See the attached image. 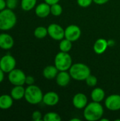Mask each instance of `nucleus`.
<instances>
[{
  "label": "nucleus",
  "instance_id": "obj_1",
  "mask_svg": "<svg viewBox=\"0 0 120 121\" xmlns=\"http://www.w3.org/2000/svg\"><path fill=\"white\" fill-rule=\"evenodd\" d=\"M104 113V108L99 102L93 101L87 104L83 110L84 118L88 121H100Z\"/></svg>",
  "mask_w": 120,
  "mask_h": 121
},
{
  "label": "nucleus",
  "instance_id": "obj_2",
  "mask_svg": "<svg viewBox=\"0 0 120 121\" xmlns=\"http://www.w3.org/2000/svg\"><path fill=\"white\" fill-rule=\"evenodd\" d=\"M17 17L13 10L6 8L0 11V30H8L16 24Z\"/></svg>",
  "mask_w": 120,
  "mask_h": 121
},
{
  "label": "nucleus",
  "instance_id": "obj_3",
  "mask_svg": "<svg viewBox=\"0 0 120 121\" xmlns=\"http://www.w3.org/2000/svg\"><path fill=\"white\" fill-rule=\"evenodd\" d=\"M69 72L72 79L76 81H85L91 74V69L83 63H75L71 65Z\"/></svg>",
  "mask_w": 120,
  "mask_h": 121
},
{
  "label": "nucleus",
  "instance_id": "obj_4",
  "mask_svg": "<svg viewBox=\"0 0 120 121\" xmlns=\"http://www.w3.org/2000/svg\"><path fill=\"white\" fill-rule=\"evenodd\" d=\"M43 93L40 88L35 84L28 86L25 88L24 99L25 101L32 105L38 104L42 101Z\"/></svg>",
  "mask_w": 120,
  "mask_h": 121
},
{
  "label": "nucleus",
  "instance_id": "obj_5",
  "mask_svg": "<svg viewBox=\"0 0 120 121\" xmlns=\"http://www.w3.org/2000/svg\"><path fill=\"white\" fill-rule=\"evenodd\" d=\"M72 58L69 52H58L54 57V65L59 71H68L72 65Z\"/></svg>",
  "mask_w": 120,
  "mask_h": 121
},
{
  "label": "nucleus",
  "instance_id": "obj_6",
  "mask_svg": "<svg viewBox=\"0 0 120 121\" xmlns=\"http://www.w3.org/2000/svg\"><path fill=\"white\" fill-rule=\"evenodd\" d=\"M8 79L11 84L13 86L22 85L23 86L25 84L26 75L24 72L20 69H14L8 73Z\"/></svg>",
  "mask_w": 120,
  "mask_h": 121
},
{
  "label": "nucleus",
  "instance_id": "obj_7",
  "mask_svg": "<svg viewBox=\"0 0 120 121\" xmlns=\"http://www.w3.org/2000/svg\"><path fill=\"white\" fill-rule=\"evenodd\" d=\"M16 60L13 56L7 54L0 58V68L4 73H9L16 68Z\"/></svg>",
  "mask_w": 120,
  "mask_h": 121
},
{
  "label": "nucleus",
  "instance_id": "obj_8",
  "mask_svg": "<svg viewBox=\"0 0 120 121\" xmlns=\"http://www.w3.org/2000/svg\"><path fill=\"white\" fill-rule=\"evenodd\" d=\"M48 35L55 40H61L64 38V29L57 23H51L47 27Z\"/></svg>",
  "mask_w": 120,
  "mask_h": 121
},
{
  "label": "nucleus",
  "instance_id": "obj_9",
  "mask_svg": "<svg viewBox=\"0 0 120 121\" xmlns=\"http://www.w3.org/2000/svg\"><path fill=\"white\" fill-rule=\"evenodd\" d=\"M81 35V28L76 25H69L64 29V38L70 41L75 42L78 40Z\"/></svg>",
  "mask_w": 120,
  "mask_h": 121
},
{
  "label": "nucleus",
  "instance_id": "obj_10",
  "mask_svg": "<svg viewBox=\"0 0 120 121\" xmlns=\"http://www.w3.org/2000/svg\"><path fill=\"white\" fill-rule=\"evenodd\" d=\"M105 107L111 111H117L120 110V95H110L105 99Z\"/></svg>",
  "mask_w": 120,
  "mask_h": 121
},
{
  "label": "nucleus",
  "instance_id": "obj_11",
  "mask_svg": "<svg viewBox=\"0 0 120 121\" xmlns=\"http://www.w3.org/2000/svg\"><path fill=\"white\" fill-rule=\"evenodd\" d=\"M72 104L77 109H84L88 104V98L83 93H77L73 97Z\"/></svg>",
  "mask_w": 120,
  "mask_h": 121
},
{
  "label": "nucleus",
  "instance_id": "obj_12",
  "mask_svg": "<svg viewBox=\"0 0 120 121\" xmlns=\"http://www.w3.org/2000/svg\"><path fill=\"white\" fill-rule=\"evenodd\" d=\"M59 101V95L54 91H49L43 95L42 102L48 106H54Z\"/></svg>",
  "mask_w": 120,
  "mask_h": 121
},
{
  "label": "nucleus",
  "instance_id": "obj_13",
  "mask_svg": "<svg viewBox=\"0 0 120 121\" xmlns=\"http://www.w3.org/2000/svg\"><path fill=\"white\" fill-rule=\"evenodd\" d=\"M14 45L13 37L6 33L0 34V48L3 50H10Z\"/></svg>",
  "mask_w": 120,
  "mask_h": 121
},
{
  "label": "nucleus",
  "instance_id": "obj_14",
  "mask_svg": "<svg viewBox=\"0 0 120 121\" xmlns=\"http://www.w3.org/2000/svg\"><path fill=\"white\" fill-rule=\"evenodd\" d=\"M71 75L67 71H59L56 77V82L61 87L66 86L71 81Z\"/></svg>",
  "mask_w": 120,
  "mask_h": 121
},
{
  "label": "nucleus",
  "instance_id": "obj_15",
  "mask_svg": "<svg viewBox=\"0 0 120 121\" xmlns=\"http://www.w3.org/2000/svg\"><path fill=\"white\" fill-rule=\"evenodd\" d=\"M35 13L39 18H46L50 13V5L46 2L39 4L35 9Z\"/></svg>",
  "mask_w": 120,
  "mask_h": 121
},
{
  "label": "nucleus",
  "instance_id": "obj_16",
  "mask_svg": "<svg viewBox=\"0 0 120 121\" xmlns=\"http://www.w3.org/2000/svg\"><path fill=\"white\" fill-rule=\"evenodd\" d=\"M108 46V40L104 38L98 39L93 45V50L98 55H101L105 52Z\"/></svg>",
  "mask_w": 120,
  "mask_h": 121
},
{
  "label": "nucleus",
  "instance_id": "obj_17",
  "mask_svg": "<svg viewBox=\"0 0 120 121\" xmlns=\"http://www.w3.org/2000/svg\"><path fill=\"white\" fill-rule=\"evenodd\" d=\"M25 89L22 85L18 86H14V87L12 88L10 95L15 101H19L24 98L25 96Z\"/></svg>",
  "mask_w": 120,
  "mask_h": 121
},
{
  "label": "nucleus",
  "instance_id": "obj_18",
  "mask_svg": "<svg viewBox=\"0 0 120 121\" xmlns=\"http://www.w3.org/2000/svg\"><path fill=\"white\" fill-rule=\"evenodd\" d=\"M59 71L55 67V65H48L44 68L42 71L43 77L47 79H53L56 78Z\"/></svg>",
  "mask_w": 120,
  "mask_h": 121
},
{
  "label": "nucleus",
  "instance_id": "obj_19",
  "mask_svg": "<svg viewBox=\"0 0 120 121\" xmlns=\"http://www.w3.org/2000/svg\"><path fill=\"white\" fill-rule=\"evenodd\" d=\"M13 104V99L11 95L3 94L0 96V109H9Z\"/></svg>",
  "mask_w": 120,
  "mask_h": 121
},
{
  "label": "nucleus",
  "instance_id": "obj_20",
  "mask_svg": "<svg viewBox=\"0 0 120 121\" xmlns=\"http://www.w3.org/2000/svg\"><path fill=\"white\" fill-rule=\"evenodd\" d=\"M105 96V91L103 89L99 88V87H96L93 89L91 94V97L93 101L99 102V103H100L101 101L104 100Z\"/></svg>",
  "mask_w": 120,
  "mask_h": 121
},
{
  "label": "nucleus",
  "instance_id": "obj_21",
  "mask_svg": "<svg viewBox=\"0 0 120 121\" xmlns=\"http://www.w3.org/2000/svg\"><path fill=\"white\" fill-rule=\"evenodd\" d=\"M37 0H21V6L25 11H29L34 9L36 6Z\"/></svg>",
  "mask_w": 120,
  "mask_h": 121
},
{
  "label": "nucleus",
  "instance_id": "obj_22",
  "mask_svg": "<svg viewBox=\"0 0 120 121\" xmlns=\"http://www.w3.org/2000/svg\"><path fill=\"white\" fill-rule=\"evenodd\" d=\"M59 47L60 51L65 52H69L72 48V42L64 38H63L62 40H60Z\"/></svg>",
  "mask_w": 120,
  "mask_h": 121
},
{
  "label": "nucleus",
  "instance_id": "obj_23",
  "mask_svg": "<svg viewBox=\"0 0 120 121\" xmlns=\"http://www.w3.org/2000/svg\"><path fill=\"white\" fill-rule=\"evenodd\" d=\"M48 35L47 28L44 26H38L34 30V35L38 39H42Z\"/></svg>",
  "mask_w": 120,
  "mask_h": 121
},
{
  "label": "nucleus",
  "instance_id": "obj_24",
  "mask_svg": "<svg viewBox=\"0 0 120 121\" xmlns=\"http://www.w3.org/2000/svg\"><path fill=\"white\" fill-rule=\"evenodd\" d=\"M44 121H60L62 120L61 116L55 112H49L43 116Z\"/></svg>",
  "mask_w": 120,
  "mask_h": 121
},
{
  "label": "nucleus",
  "instance_id": "obj_25",
  "mask_svg": "<svg viewBox=\"0 0 120 121\" xmlns=\"http://www.w3.org/2000/svg\"><path fill=\"white\" fill-rule=\"evenodd\" d=\"M50 11L52 15L54 16H59L62 13L63 9L59 3H57L50 6Z\"/></svg>",
  "mask_w": 120,
  "mask_h": 121
},
{
  "label": "nucleus",
  "instance_id": "obj_26",
  "mask_svg": "<svg viewBox=\"0 0 120 121\" xmlns=\"http://www.w3.org/2000/svg\"><path fill=\"white\" fill-rule=\"evenodd\" d=\"M85 81H86V84L90 87H94L98 84L97 77L95 76H94V75H92L91 74L86 78V79Z\"/></svg>",
  "mask_w": 120,
  "mask_h": 121
},
{
  "label": "nucleus",
  "instance_id": "obj_27",
  "mask_svg": "<svg viewBox=\"0 0 120 121\" xmlns=\"http://www.w3.org/2000/svg\"><path fill=\"white\" fill-rule=\"evenodd\" d=\"M93 2V0H77L78 5L82 8L88 7Z\"/></svg>",
  "mask_w": 120,
  "mask_h": 121
},
{
  "label": "nucleus",
  "instance_id": "obj_28",
  "mask_svg": "<svg viewBox=\"0 0 120 121\" xmlns=\"http://www.w3.org/2000/svg\"><path fill=\"white\" fill-rule=\"evenodd\" d=\"M32 119L34 121H40L43 119L42 115L40 111H35L32 113Z\"/></svg>",
  "mask_w": 120,
  "mask_h": 121
},
{
  "label": "nucleus",
  "instance_id": "obj_29",
  "mask_svg": "<svg viewBox=\"0 0 120 121\" xmlns=\"http://www.w3.org/2000/svg\"><path fill=\"white\" fill-rule=\"evenodd\" d=\"M6 8L13 10L16 8L18 4V0H6Z\"/></svg>",
  "mask_w": 120,
  "mask_h": 121
},
{
  "label": "nucleus",
  "instance_id": "obj_30",
  "mask_svg": "<svg viewBox=\"0 0 120 121\" xmlns=\"http://www.w3.org/2000/svg\"><path fill=\"white\" fill-rule=\"evenodd\" d=\"M34 83H35V78L33 76H30V75L26 76V78H25V84H27L28 86H30V85L34 84Z\"/></svg>",
  "mask_w": 120,
  "mask_h": 121
},
{
  "label": "nucleus",
  "instance_id": "obj_31",
  "mask_svg": "<svg viewBox=\"0 0 120 121\" xmlns=\"http://www.w3.org/2000/svg\"><path fill=\"white\" fill-rule=\"evenodd\" d=\"M93 2L96 4H98V5H103V4H105L106 3H108L110 0H93Z\"/></svg>",
  "mask_w": 120,
  "mask_h": 121
},
{
  "label": "nucleus",
  "instance_id": "obj_32",
  "mask_svg": "<svg viewBox=\"0 0 120 121\" xmlns=\"http://www.w3.org/2000/svg\"><path fill=\"white\" fill-rule=\"evenodd\" d=\"M6 8V0H0V11Z\"/></svg>",
  "mask_w": 120,
  "mask_h": 121
},
{
  "label": "nucleus",
  "instance_id": "obj_33",
  "mask_svg": "<svg viewBox=\"0 0 120 121\" xmlns=\"http://www.w3.org/2000/svg\"><path fill=\"white\" fill-rule=\"evenodd\" d=\"M44 1H45V2H46L47 4H50L51 6L52 4L58 3L60 0H44Z\"/></svg>",
  "mask_w": 120,
  "mask_h": 121
},
{
  "label": "nucleus",
  "instance_id": "obj_34",
  "mask_svg": "<svg viewBox=\"0 0 120 121\" xmlns=\"http://www.w3.org/2000/svg\"><path fill=\"white\" fill-rule=\"evenodd\" d=\"M4 72L0 68V84L4 81Z\"/></svg>",
  "mask_w": 120,
  "mask_h": 121
},
{
  "label": "nucleus",
  "instance_id": "obj_35",
  "mask_svg": "<svg viewBox=\"0 0 120 121\" xmlns=\"http://www.w3.org/2000/svg\"><path fill=\"white\" fill-rule=\"evenodd\" d=\"M108 46L110 47V46H112L115 45V41L113 40H108Z\"/></svg>",
  "mask_w": 120,
  "mask_h": 121
},
{
  "label": "nucleus",
  "instance_id": "obj_36",
  "mask_svg": "<svg viewBox=\"0 0 120 121\" xmlns=\"http://www.w3.org/2000/svg\"><path fill=\"white\" fill-rule=\"evenodd\" d=\"M70 121H81V120H80V119H79V118H74L71 119Z\"/></svg>",
  "mask_w": 120,
  "mask_h": 121
},
{
  "label": "nucleus",
  "instance_id": "obj_37",
  "mask_svg": "<svg viewBox=\"0 0 120 121\" xmlns=\"http://www.w3.org/2000/svg\"><path fill=\"white\" fill-rule=\"evenodd\" d=\"M100 121H109V120L108 119H106V118H101Z\"/></svg>",
  "mask_w": 120,
  "mask_h": 121
}]
</instances>
